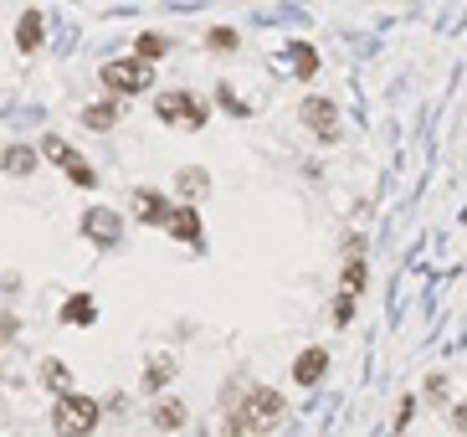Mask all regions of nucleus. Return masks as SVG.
<instances>
[{
	"instance_id": "obj_1",
	"label": "nucleus",
	"mask_w": 467,
	"mask_h": 437,
	"mask_svg": "<svg viewBox=\"0 0 467 437\" xmlns=\"http://www.w3.org/2000/svg\"><path fill=\"white\" fill-rule=\"evenodd\" d=\"M98 83L113 93V98H134V93H144V88L154 83V63H144V57H108V63L98 67Z\"/></svg>"
},
{
	"instance_id": "obj_2",
	"label": "nucleus",
	"mask_w": 467,
	"mask_h": 437,
	"mask_svg": "<svg viewBox=\"0 0 467 437\" xmlns=\"http://www.w3.org/2000/svg\"><path fill=\"white\" fill-rule=\"evenodd\" d=\"M154 119L160 124H180V129H205L211 124V104L205 98H196V93H185V88H170V93H160L154 98Z\"/></svg>"
},
{
	"instance_id": "obj_3",
	"label": "nucleus",
	"mask_w": 467,
	"mask_h": 437,
	"mask_svg": "<svg viewBox=\"0 0 467 437\" xmlns=\"http://www.w3.org/2000/svg\"><path fill=\"white\" fill-rule=\"evenodd\" d=\"M98 422H103V407L93 401V396L67 391L57 401V412H52V433H57V437H88Z\"/></svg>"
},
{
	"instance_id": "obj_4",
	"label": "nucleus",
	"mask_w": 467,
	"mask_h": 437,
	"mask_svg": "<svg viewBox=\"0 0 467 437\" xmlns=\"http://www.w3.org/2000/svg\"><path fill=\"white\" fill-rule=\"evenodd\" d=\"M283 412H288V401L278 386H246L242 407H237V416L246 422V433H272V427L283 422Z\"/></svg>"
},
{
	"instance_id": "obj_5",
	"label": "nucleus",
	"mask_w": 467,
	"mask_h": 437,
	"mask_svg": "<svg viewBox=\"0 0 467 437\" xmlns=\"http://www.w3.org/2000/svg\"><path fill=\"white\" fill-rule=\"evenodd\" d=\"M298 124H308V134H313L319 145H339V134H345V124H339V104L324 98V93H308L304 104H298Z\"/></svg>"
},
{
	"instance_id": "obj_6",
	"label": "nucleus",
	"mask_w": 467,
	"mask_h": 437,
	"mask_svg": "<svg viewBox=\"0 0 467 437\" xmlns=\"http://www.w3.org/2000/svg\"><path fill=\"white\" fill-rule=\"evenodd\" d=\"M129 206H134V222H144V227H170V216H175L180 201H170V196L154 186H139L129 196Z\"/></svg>"
},
{
	"instance_id": "obj_7",
	"label": "nucleus",
	"mask_w": 467,
	"mask_h": 437,
	"mask_svg": "<svg viewBox=\"0 0 467 437\" xmlns=\"http://www.w3.org/2000/svg\"><path fill=\"white\" fill-rule=\"evenodd\" d=\"M170 237L180 242V248H205V227H201V206L196 201H180L175 206V216H170Z\"/></svg>"
},
{
	"instance_id": "obj_8",
	"label": "nucleus",
	"mask_w": 467,
	"mask_h": 437,
	"mask_svg": "<svg viewBox=\"0 0 467 437\" xmlns=\"http://www.w3.org/2000/svg\"><path fill=\"white\" fill-rule=\"evenodd\" d=\"M82 237H93L98 248H119V242H123V222L108 206H93V211H82Z\"/></svg>"
},
{
	"instance_id": "obj_9",
	"label": "nucleus",
	"mask_w": 467,
	"mask_h": 437,
	"mask_svg": "<svg viewBox=\"0 0 467 437\" xmlns=\"http://www.w3.org/2000/svg\"><path fill=\"white\" fill-rule=\"evenodd\" d=\"M324 371H329V350H324V345H308V350L293 355V381H298V386H319Z\"/></svg>"
},
{
	"instance_id": "obj_10",
	"label": "nucleus",
	"mask_w": 467,
	"mask_h": 437,
	"mask_svg": "<svg viewBox=\"0 0 467 437\" xmlns=\"http://www.w3.org/2000/svg\"><path fill=\"white\" fill-rule=\"evenodd\" d=\"M57 319L72 324V330H93V324H98V298H93V293H72V298L62 304Z\"/></svg>"
},
{
	"instance_id": "obj_11",
	"label": "nucleus",
	"mask_w": 467,
	"mask_h": 437,
	"mask_svg": "<svg viewBox=\"0 0 467 437\" xmlns=\"http://www.w3.org/2000/svg\"><path fill=\"white\" fill-rule=\"evenodd\" d=\"M288 67H293L298 83H313V78H319V52H313V42H288Z\"/></svg>"
},
{
	"instance_id": "obj_12",
	"label": "nucleus",
	"mask_w": 467,
	"mask_h": 437,
	"mask_svg": "<svg viewBox=\"0 0 467 437\" xmlns=\"http://www.w3.org/2000/svg\"><path fill=\"white\" fill-rule=\"evenodd\" d=\"M119 113H123L119 98L108 93V98H98V104H88V108H82V124L93 129V134H108V129L119 124Z\"/></svg>"
},
{
	"instance_id": "obj_13",
	"label": "nucleus",
	"mask_w": 467,
	"mask_h": 437,
	"mask_svg": "<svg viewBox=\"0 0 467 437\" xmlns=\"http://www.w3.org/2000/svg\"><path fill=\"white\" fill-rule=\"evenodd\" d=\"M41 37H46V16H41L37 5H31V11H26V16L16 21V46L26 52V57H31V52L41 46Z\"/></svg>"
},
{
	"instance_id": "obj_14",
	"label": "nucleus",
	"mask_w": 467,
	"mask_h": 437,
	"mask_svg": "<svg viewBox=\"0 0 467 437\" xmlns=\"http://www.w3.org/2000/svg\"><path fill=\"white\" fill-rule=\"evenodd\" d=\"M149 422H154L160 433H180L185 427V401H175V396L154 401V407H149Z\"/></svg>"
},
{
	"instance_id": "obj_15",
	"label": "nucleus",
	"mask_w": 467,
	"mask_h": 437,
	"mask_svg": "<svg viewBox=\"0 0 467 437\" xmlns=\"http://www.w3.org/2000/svg\"><path fill=\"white\" fill-rule=\"evenodd\" d=\"M37 160H41V149H31V145H11L5 155H0V170H11V175H31V170H37Z\"/></svg>"
},
{
	"instance_id": "obj_16",
	"label": "nucleus",
	"mask_w": 467,
	"mask_h": 437,
	"mask_svg": "<svg viewBox=\"0 0 467 437\" xmlns=\"http://www.w3.org/2000/svg\"><path fill=\"white\" fill-rule=\"evenodd\" d=\"M175 190H180L185 201H196V206H201V196L211 190V175H205L201 165H190V170H180V181H175Z\"/></svg>"
},
{
	"instance_id": "obj_17",
	"label": "nucleus",
	"mask_w": 467,
	"mask_h": 437,
	"mask_svg": "<svg viewBox=\"0 0 467 437\" xmlns=\"http://www.w3.org/2000/svg\"><path fill=\"white\" fill-rule=\"evenodd\" d=\"M170 381H175V355H149L144 386H149V391H160V386H170Z\"/></svg>"
},
{
	"instance_id": "obj_18",
	"label": "nucleus",
	"mask_w": 467,
	"mask_h": 437,
	"mask_svg": "<svg viewBox=\"0 0 467 437\" xmlns=\"http://www.w3.org/2000/svg\"><path fill=\"white\" fill-rule=\"evenodd\" d=\"M365 283H370V263H365V257H349L345 273H339V289L360 298V293H365Z\"/></svg>"
},
{
	"instance_id": "obj_19",
	"label": "nucleus",
	"mask_w": 467,
	"mask_h": 437,
	"mask_svg": "<svg viewBox=\"0 0 467 437\" xmlns=\"http://www.w3.org/2000/svg\"><path fill=\"white\" fill-rule=\"evenodd\" d=\"M170 46H175L170 37H160V31H144V37H134V57H144V63H160Z\"/></svg>"
},
{
	"instance_id": "obj_20",
	"label": "nucleus",
	"mask_w": 467,
	"mask_h": 437,
	"mask_svg": "<svg viewBox=\"0 0 467 437\" xmlns=\"http://www.w3.org/2000/svg\"><path fill=\"white\" fill-rule=\"evenodd\" d=\"M67 181H72V186H82V190H98V170L88 165V160H82V155H72V160H67Z\"/></svg>"
},
{
	"instance_id": "obj_21",
	"label": "nucleus",
	"mask_w": 467,
	"mask_h": 437,
	"mask_svg": "<svg viewBox=\"0 0 467 437\" xmlns=\"http://www.w3.org/2000/svg\"><path fill=\"white\" fill-rule=\"evenodd\" d=\"M41 381L57 386V391L67 396V391H72V371H67V360H41Z\"/></svg>"
},
{
	"instance_id": "obj_22",
	"label": "nucleus",
	"mask_w": 467,
	"mask_h": 437,
	"mask_svg": "<svg viewBox=\"0 0 467 437\" xmlns=\"http://www.w3.org/2000/svg\"><path fill=\"white\" fill-rule=\"evenodd\" d=\"M205 46H211V52H237L242 37H237L231 26H211V31H205Z\"/></svg>"
},
{
	"instance_id": "obj_23",
	"label": "nucleus",
	"mask_w": 467,
	"mask_h": 437,
	"mask_svg": "<svg viewBox=\"0 0 467 437\" xmlns=\"http://www.w3.org/2000/svg\"><path fill=\"white\" fill-rule=\"evenodd\" d=\"M41 155H46V160H57V165H67L78 149L67 145V139H57V134H46V139H41Z\"/></svg>"
},
{
	"instance_id": "obj_24",
	"label": "nucleus",
	"mask_w": 467,
	"mask_h": 437,
	"mask_svg": "<svg viewBox=\"0 0 467 437\" xmlns=\"http://www.w3.org/2000/svg\"><path fill=\"white\" fill-rule=\"evenodd\" d=\"M329 314H334V330H349V319H354V293L339 289V298H334V309Z\"/></svg>"
},
{
	"instance_id": "obj_25",
	"label": "nucleus",
	"mask_w": 467,
	"mask_h": 437,
	"mask_svg": "<svg viewBox=\"0 0 467 437\" xmlns=\"http://www.w3.org/2000/svg\"><path fill=\"white\" fill-rule=\"evenodd\" d=\"M411 416H416V396H401V407H396V422H390V437H401L411 427Z\"/></svg>"
},
{
	"instance_id": "obj_26",
	"label": "nucleus",
	"mask_w": 467,
	"mask_h": 437,
	"mask_svg": "<svg viewBox=\"0 0 467 437\" xmlns=\"http://www.w3.org/2000/svg\"><path fill=\"white\" fill-rule=\"evenodd\" d=\"M216 98H221V104H226V113H237V119H246V104H242V98H237V93H231V88H216Z\"/></svg>"
},
{
	"instance_id": "obj_27",
	"label": "nucleus",
	"mask_w": 467,
	"mask_h": 437,
	"mask_svg": "<svg viewBox=\"0 0 467 437\" xmlns=\"http://www.w3.org/2000/svg\"><path fill=\"white\" fill-rule=\"evenodd\" d=\"M447 422H452V433H463V437H467V401L447 407Z\"/></svg>"
},
{
	"instance_id": "obj_28",
	"label": "nucleus",
	"mask_w": 467,
	"mask_h": 437,
	"mask_svg": "<svg viewBox=\"0 0 467 437\" xmlns=\"http://www.w3.org/2000/svg\"><path fill=\"white\" fill-rule=\"evenodd\" d=\"M427 401H447V375H442V371L427 381Z\"/></svg>"
},
{
	"instance_id": "obj_29",
	"label": "nucleus",
	"mask_w": 467,
	"mask_h": 437,
	"mask_svg": "<svg viewBox=\"0 0 467 437\" xmlns=\"http://www.w3.org/2000/svg\"><path fill=\"white\" fill-rule=\"evenodd\" d=\"M16 330H21L16 314H0V340H16Z\"/></svg>"
},
{
	"instance_id": "obj_30",
	"label": "nucleus",
	"mask_w": 467,
	"mask_h": 437,
	"mask_svg": "<svg viewBox=\"0 0 467 437\" xmlns=\"http://www.w3.org/2000/svg\"><path fill=\"white\" fill-rule=\"evenodd\" d=\"M345 252H349V257H365V237L354 231V237H349V242H345Z\"/></svg>"
}]
</instances>
